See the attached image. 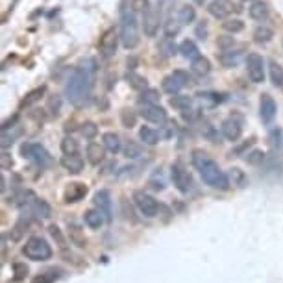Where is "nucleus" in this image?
Returning <instances> with one entry per match:
<instances>
[{
  "label": "nucleus",
  "mask_w": 283,
  "mask_h": 283,
  "mask_svg": "<svg viewBox=\"0 0 283 283\" xmlns=\"http://www.w3.org/2000/svg\"><path fill=\"white\" fill-rule=\"evenodd\" d=\"M102 145L106 146L107 152L111 154H119L120 148H122V143H120V137L115 132H107L102 135Z\"/></svg>",
  "instance_id": "obj_19"
},
{
  "label": "nucleus",
  "mask_w": 283,
  "mask_h": 283,
  "mask_svg": "<svg viewBox=\"0 0 283 283\" xmlns=\"http://www.w3.org/2000/svg\"><path fill=\"white\" fill-rule=\"evenodd\" d=\"M195 4H198V6H204V4H206V0H195Z\"/></svg>",
  "instance_id": "obj_56"
},
{
  "label": "nucleus",
  "mask_w": 283,
  "mask_h": 283,
  "mask_svg": "<svg viewBox=\"0 0 283 283\" xmlns=\"http://www.w3.org/2000/svg\"><path fill=\"white\" fill-rule=\"evenodd\" d=\"M178 19L182 20V24H189V22H195V19H196V9H195L193 6L185 4V6L180 7V11H178Z\"/></svg>",
  "instance_id": "obj_32"
},
{
  "label": "nucleus",
  "mask_w": 283,
  "mask_h": 283,
  "mask_svg": "<svg viewBox=\"0 0 283 283\" xmlns=\"http://www.w3.org/2000/svg\"><path fill=\"white\" fill-rule=\"evenodd\" d=\"M180 52H182V56L185 59H196V57L200 56V50H198V46H196L195 41H191V39H185L180 43Z\"/></svg>",
  "instance_id": "obj_25"
},
{
  "label": "nucleus",
  "mask_w": 283,
  "mask_h": 283,
  "mask_svg": "<svg viewBox=\"0 0 283 283\" xmlns=\"http://www.w3.org/2000/svg\"><path fill=\"white\" fill-rule=\"evenodd\" d=\"M61 167L65 170L72 172V174H78L83 169V159L78 154H65L61 157Z\"/></svg>",
  "instance_id": "obj_15"
},
{
  "label": "nucleus",
  "mask_w": 283,
  "mask_h": 283,
  "mask_svg": "<svg viewBox=\"0 0 283 283\" xmlns=\"http://www.w3.org/2000/svg\"><path fill=\"white\" fill-rule=\"evenodd\" d=\"M22 254L31 261H46L52 256V248L41 237H30L26 241V245L22 246Z\"/></svg>",
  "instance_id": "obj_4"
},
{
  "label": "nucleus",
  "mask_w": 283,
  "mask_h": 283,
  "mask_svg": "<svg viewBox=\"0 0 283 283\" xmlns=\"http://www.w3.org/2000/svg\"><path fill=\"white\" fill-rule=\"evenodd\" d=\"M269 72H271L272 85L278 89H283V67L282 65L276 61H271V65H269Z\"/></svg>",
  "instance_id": "obj_28"
},
{
  "label": "nucleus",
  "mask_w": 283,
  "mask_h": 283,
  "mask_svg": "<svg viewBox=\"0 0 283 283\" xmlns=\"http://www.w3.org/2000/svg\"><path fill=\"white\" fill-rule=\"evenodd\" d=\"M94 206L106 215V219H109V215H111V196H109L107 191H98L94 195Z\"/></svg>",
  "instance_id": "obj_16"
},
{
  "label": "nucleus",
  "mask_w": 283,
  "mask_h": 283,
  "mask_svg": "<svg viewBox=\"0 0 283 283\" xmlns=\"http://www.w3.org/2000/svg\"><path fill=\"white\" fill-rule=\"evenodd\" d=\"M193 165L195 169L200 172L202 180L208 183L209 187L226 191L230 187V180L224 174V170L220 169L219 163L213 157H209L204 150H195L193 152Z\"/></svg>",
  "instance_id": "obj_2"
},
{
  "label": "nucleus",
  "mask_w": 283,
  "mask_h": 283,
  "mask_svg": "<svg viewBox=\"0 0 283 283\" xmlns=\"http://www.w3.org/2000/svg\"><path fill=\"white\" fill-rule=\"evenodd\" d=\"M20 154H22V157L30 159L31 163L39 165L41 169L46 167V165H50L52 161L48 150L44 146L39 145V143H24V145L20 146Z\"/></svg>",
  "instance_id": "obj_5"
},
{
  "label": "nucleus",
  "mask_w": 283,
  "mask_h": 283,
  "mask_svg": "<svg viewBox=\"0 0 283 283\" xmlns=\"http://www.w3.org/2000/svg\"><path fill=\"white\" fill-rule=\"evenodd\" d=\"M278 113V106L276 100L272 98L271 94H261V100H259V115H261V120L265 124H272L274 119H276Z\"/></svg>",
  "instance_id": "obj_11"
},
{
  "label": "nucleus",
  "mask_w": 283,
  "mask_h": 283,
  "mask_svg": "<svg viewBox=\"0 0 283 283\" xmlns=\"http://www.w3.org/2000/svg\"><path fill=\"white\" fill-rule=\"evenodd\" d=\"M104 156H106V146L100 145V143H89L87 145V159L89 163L98 165L104 161Z\"/></svg>",
  "instance_id": "obj_17"
},
{
  "label": "nucleus",
  "mask_w": 283,
  "mask_h": 283,
  "mask_svg": "<svg viewBox=\"0 0 283 283\" xmlns=\"http://www.w3.org/2000/svg\"><path fill=\"white\" fill-rule=\"evenodd\" d=\"M13 165V161H9V156L7 154H2V169L6 170V169H9Z\"/></svg>",
  "instance_id": "obj_55"
},
{
  "label": "nucleus",
  "mask_w": 283,
  "mask_h": 283,
  "mask_svg": "<svg viewBox=\"0 0 283 283\" xmlns=\"http://www.w3.org/2000/svg\"><path fill=\"white\" fill-rule=\"evenodd\" d=\"M141 102H146V104H157L159 102V93H157L156 89H146L143 91V98Z\"/></svg>",
  "instance_id": "obj_44"
},
{
  "label": "nucleus",
  "mask_w": 283,
  "mask_h": 283,
  "mask_svg": "<svg viewBox=\"0 0 283 283\" xmlns=\"http://www.w3.org/2000/svg\"><path fill=\"white\" fill-rule=\"evenodd\" d=\"M170 106L183 111V109H189V107L193 106V98L187 96V94H172V98H170Z\"/></svg>",
  "instance_id": "obj_31"
},
{
  "label": "nucleus",
  "mask_w": 283,
  "mask_h": 283,
  "mask_svg": "<svg viewBox=\"0 0 283 283\" xmlns=\"http://www.w3.org/2000/svg\"><path fill=\"white\" fill-rule=\"evenodd\" d=\"M180 30H182V20L178 19H169L167 22H165V35L167 37H176L178 33H180Z\"/></svg>",
  "instance_id": "obj_36"
},
{
  "label": "nucleus",
  "mask_w": 283,
  "mask_h": 283,
  "mask_svg": "<svg viewBox=\"0 0 283 283\" xmlns=\"http://www.w3.org/2000/svg\"><path fill=\"white\" fill-rule=\"evenodd\" d=\"M272 37H274V31L269 26L261 24L254 30V41L258 44H269L272 41Z\"/></svg>",
  "instance_id": "obj_24"
},
{
  "label": "nucleus",
  "mask_w": 283,
  "mask_h": 283,
  "mask_svg": "<svg viewBox=\"0 0 283 283\" xmlns=\"http://www.w3.org/2000/svg\"><path fill=\"white\" fill-rule=\"evenodd\" d=\"M94 61L91 67L80 65L72 70L69 82L65 85V94L72 106L83 107L91 98V89H93V80H94Z\"/></svg>",
  "instance_id": "obj_1"
},
{
  "label": "nucleus",
  "mask_w": 283,
  "mask_h": 283,
  "mask_svg": "<svg viewBox=\"0 0 283 283\" xmlns=\"http://www.w3.org/2000/svg\"><path fill=\"white\" fill-rule=\"evenodd\" d=\"M61 150L63 154H78V141L72 137H65L61 141Z\"/></svg>",
  "instance_id": "obj_41"
},
{
  "label": "nucleus",
  "mask_w": 283,
  "mask_h": 283,
  "mask_svg": "<svg viewBox=\"0 0 283 283\" xmlns=\"http://www.w3.org/2000/svg\"><path fill=\"white\" fill-rule=\"evenodd\" d=\"M241 59V52L237 50H232V48H228V50H222L219 56V61L222 67H226V69H233V67H237V63Z\"/></svg>",
  "instance_id": "obj_20"
},
{
  "label": "nucleus",
  "mask_w": 283,
  "mask_h": 283,
  "mask_svg": "<svg viewBox=\"0 0 283 283\" xmlns=\"http://www.w3.org/2000/svg\"><path fill=\"white\" fill-rule=\"evenodd\" d=\"M196 35L200 39H206V35H208V28H206V24L204 22H200L198 24V28H196Z\"/></svg>",
  "instance_id": "obj_54"
},
{
  "label": "nucleus",
  "mask_w": 283,
  "mask_h": 283,
  "mask_svg": "<svg viewBox=\"0 0 283 283\" xmlns=\"http://www.w3.org/2000/svg\"><path fill=\"white\" fill-rule=\"evenodd\" d=\"M87 195V187L80 182H74V183H69L67 189H65V202L67 204H74V202H80L83 196Z\"/></svg>",
  "instance_id": "obj_13"
},
{
  "label": "nucleus",
  "mask_w": 283,
  "mask_h": 283,
  "mask_svg": "<svg viewBox=\"0 0 283 283\" xmlns=\"http://www.w3.org/2000/svg\"><path fill=\"white\" fill-rule=\"evenodd\" d=\"M124 156L128 157V159H137V157L143 156V148H141V145H137V143L128 141V145L124 146Z\"/></svg>",
  "instance_id": "obj_37"
},
{
  "label": "nucleus",
  "mask_w": 283,
  "mask_h": 283,
  "mask_svg": "<svg viewBox=\"0 0 283 283\" xmlns=\"http://www.w3.org/2000/svg\"><path fill=\"white\" fill-rule=\"evenodd\" d=\"M56 278H57V271H56V269H52V271L43 272V274L35 276L33 280H31V283H52Z\"/></svg>",
  "instance_id": "obj_42"
},
{
  "label": "nucleus",
  "mask_w": 283,
  "mask_h": 283,
  "mask_svg": "<svg viewBox=\"0 0 283 283\" xmlns=\"http://www.w3.org/2000/svg\"><path fill=\"white\" fill-rule=\"evenodd\" d=\"M261 159H263V152H259V150L252 152L250 156H248V161H250V163H259Z\"/></svg>",
  "instance_id": "obj_53"
},
{
  "label": "nucleus",
  "mask_w": 283,
  "mask_h": 283,
  "mask_svg": "<svg viewBox=\"0 0 283 283\" xmlns=\"http://www.w3.org/2000/svg\"><path fill=\"white\" fill-rule=\"evenodd\" d=\"M43 93H44V87L35 89V91H31V93L28 94V96H26L24 100H22V106H31V104H35L37 100H41Z\"/></svg>",
  "instance_id": "obj_43"
},
{
  "label": "nucleus",
  "mask_w": 283,
  "mask_h": 283,
  "mask_svg": "<svg viewBox=\"0 0 283 283\" xmlns=\"http://www.w3.org/2000/svg\"><path fill=\"white\" fill-rule=\"evenodd\" d=\"M59 109H61V100H59V96H50L48 98V111L52 115H57L59 113Z\"/></svg>",
  "instance_id": "obj_47"
},
{
  "label": "nucleus",
  "mask_w": 283,
  "mask_h": 283,
  "mask_svg": "<svg viewBox=\"0 0 283 283\" xmlns=\"http://www.w3.org/2000/svg\"><path fill=\"white\" fill-rule=\"evenodd\" d=\"M209 13L213 15L215 19H226L228 13L232 11V7L230 4H224V2H220V0H213L211 4H209Z\"/></svg>",
  "instance_id": "obj_26"
},
{
  "label": "nucleus",
  "mask_w": 283,
  "mask_h": 283,
  "mask_svg": "<svg viewBox=\"0 0 283 283\" xmlns=\"http://www.w3.org/2000/svg\"><path fill=\"white\" fill-rule=\"evenodd\" d=\"M222 28L226 31H230V33H239V31L245 30V22L241 19H224Z\"/></svg>",
  "instance_id": "obj_35"
},
{
  "label": "nucleus",
  "mask_w": 283,
  "mask_h": 283,
  "mask_svg": "<svg viewBox=\"0 0 283 283\" xmlns=\"http://www.w3.org/2000/svg\"><path fill=\"white\" fill-rule=\"evenodd\" d=\"M271 145L274 146V148H278V150H282L283 148V130L282 128H274L271 132Z\"/></svg>",
  "instance_id": "obj_40"
},
{
  "label": "nucleus",
  "mask_w": 283,
  "mask_h": 283,
  "mask_svg": "<svg viewBox=\"0 0 283 283\" xmlns=\"http://www.w3.org/2000/svg\"><path fill=\"white\" fill-rule=\"evenodd\" d=\"M120 120H122V124H124L126 128H133V126H135V120H137V117H135V113H133L132 109L124 107V109L120 111Z\"/></svg>",
  "instance_id": "obj_39"
},
{
  "label": "nucleus",
  "mask_w": 283,
  "mask_h": 283,
  "mask_svg": "<svg viewBox=\"0 0 283 283\" xmlns=\"http://www.w3.org/2000/svg\"><path fill=\"white\" fill-rule=\"evenodd\" d=\"M161 87H163L165 93L178 94L183 89V83L180 82V80H178L174 74H170V76H167V78H163V82H161Z\"/></svg>",
  "instance_id": "obj_27"
},
{
  "label": "nucleus",
  "mask_w": 283,
  "mask_h": 283,
  "mask_svg": "<svg viewBox=\"0 0 283 283\" xmlns=\"http://www.w3.org/2000/svg\"><path fill=\"white\" fill-rule=\"evenodd\" d=\"M28 206H30V209L33 211V215H37V217H41V219L50 217V206H48L43 198H35V196H33Z\"/></svg>",
  "instance_id": "obj_22"
},
{
  "label": "nucleus",
  "mask_w": 283,
  "mask_h": 283,
  "mask_svg": "<svg viewBox=\"0 0 283 283\" xmlns=\"http://www.w3.org/2000/svg\"><path fill=\"white\" fill-rule=\"evenodd\" d=\"M69 235H70V241H72L76 246L83 248V246L87 245V239L83 237V233H82V230H80V226H76V224H69Z\"/></svg>",
  "instance_id": "obj_33"
},
{
  "label": "nucleus",
  "mask_w": 283,
  "mask_h": 283,
  "mask_svg": "<svg viewBox=\"0 0 283 283\" xmlns=\"http://www.w3.org/2000/svg\"><path fill=\"white\" fill-rule=\"evenodd\" d=\"M13 271H15V280H22V278L28 274V267L20 263H15L13 265Z\"/></svg>",
  "instance_id": "obj_49"
},
{
  "label": "nucleus",
  "mask_w": 283,
  "mask_h": 283,
  "mask_svg": "<svg viewBox=\"0 0 283 283\" xmlns=\"http://www.w3.org/2000/svg\"><path fill=\"white\" fill-rule=\"evenodd\" d=\"M172 74L176 76L178 80H180V82L183 83V87H185V85H191V83H193V78H191V74H189L187 70H182V69H178V70H174V72H172Z\"/></svg>",
  "instance_id": "obj_46"
},
{
  "label": "nucleus",
  "mask_w": 283,
  "mask_h": 283,
  "mask_svg": "<svg viewBox=\"0 0 283 283\" xmlns=\"http://www.w3.org/2000/svg\"><path fill=\"white\" fill-rule=\"evenodd\" d=\"M157 50L161 52L165 57H170V56H174L176 52H180V46H176V43L172 41V37H163L159 41V44H157Z\"/></svg>",
  "instance_id": "obj_30"
},
{
  "label": "nucleus",
  "mask_w": 283,
  "mask_h": 283,
  "mask_svg": "<svg viewBox=\"0 0 283 283\" xmlns=\"http://www.w3.org/2000/svg\"><path fill=\"white\" fill-rule=\"evenodd\" d=\"M139 139L145 143V145H157L159 143V133L150 128V126H143L141 130H139Z\"/></svg>",
  "instance_id": "obj_29"
},
{
  "label": "nucleus",
  "mask_w": 283,
  "mask_h": 283,
  "mask_svg": "<svg viewBox=\"0 0 283 283\" xmlns=\"http://www.w3.org/2000/svg\"><path fill=\"white\" fill-rule=\"evenodd\" d=\"M248 13L254 20H265L269 17V6L265 4L263 0H254L252 6L248 7Z\"/></svg>",
  "instance_id": "obj_21"
},
{
  "label": "nucleus",
  "mask_w": 283,
  "mask_h": 283,
  "mask_svg": "<svg viewBox=\"0 0 283 283\" xmlns=\"http://www.w3.org/2000/svg\"><path fill=\"white\" fill-rule=\"evenodd\" d=\"M159 11H157L156 7H148L145 13H143V31H145V35L148 37H154L159 30Z\"/></svg>",
  "instance_id": "obj_12"
},
{
  "label": "nucleus",
  "mask_w": 283,
  "mask_h": 283,
  "mask_svg": "<svg viewBox=\"0 0 283 283\" xmlns=\"http://www.w3.org/2000/svg\"><path fill=\"white\" fill-rule=\"evenodd\" d=\"M232 178H233V180H235L237 183H239V187H245L246 176L243 174V170H241V169H232Z\"/></svg>",
  "instance_id": "obj_50"
},
{
  "label": "nucleus",
  "mask_w": 283,
  "mask_h": 283,
  "mask_svg": "<svg viewBox=\"0 0 283 283\" xmlns=\"http://www.w3.org/2000/svg\"><path fill=\"white\" fill-rule=\"evenodd\" d=\"M80 133H82L85 139H94L96 133H98V126L94 124V122H91V120H87V122H83V124L80 126Z\"/></svg>",
  "instance_id": "obj_38"
},
{
  "label": "nucleus",
  "mask_w": 283,
  "mask_h": 283,
  "mask_svg": "<svg viewBox=\"0 0 283 283\" xmlns=\"http://www.w3.org/2000/svg\"><path fill=\"white\" fill-rule=\"evenodd\" d=\"M150 7V2L148 0H132V11H143Z\"/></svg>",
  "instance_id": "obj_48"
},
{
  "label": "nucleus",
  "mask_w": 283,
  "mask_h": 283,
  "mask_svg": "<svg viewBox=\"0 0 283 283\" xmlns=\"http://www.w3.org/2000/svg\"><path fill=\"white\" fill-rule=\"evenodd\" d=\"M126 78H128V83H130L133 89H137V91H146V89H148L146 78H143V76L135 74V72H128Z\"/></svg>",
  "instance_id": "obj_34"
},
{
  "label": "nucleus",
  "mask_w": 283,
  "mask_h": 283,
  "mask_svg": "<svg viewBox=\"0 0 283 283\" xmlns=\"http://www.w3.org/2000/svg\"><path fill=\"white\" fill-rule=\"evenodd\" d=\"M83 219H85V224H87L91 230H98V228L104 224L106 215L102 213L100 209H89V211H85Z\"/></svg>",
  "instance_id": "obj_18"
},
{
  "label": "nucleus",
  "mask_w": 283,
  "mask_h": 283,
  "mask_svg": "<svg viewBox=\"0 0 283 283\" xmlns=\"http://www.w3.org/2000/svg\"><path fill=\"white\" fill-rule=\"evenodd\" d=\"M141 117L152 124H159L163 126L167 122V113L161 106L157 104H146V102H141Z\"/></svg>",
  "instance_id": "obj_10"
},
{
  "label": "nucleus",
  "mask_w": 283,
  "mask_h": 283,
  "mask_svg": "<svg viewBox=\"0 0 283 283\" xmlns=\"http://www.w3.org/2000/svg\"><path fill=\"white\" fill-rule=\"evenodd\" d=\"M120 41V31L115 30V28H107L100 37V43H98V50L104 57H111L115 56L117 52V46H119Z\"/></svg>",
  "instance_id": "obj_8"
},
{
  "label": "nucleus",
  "mask_w": 283,
  "mask_h": 283,
  "mask_svg": "<svg viewBox=\"0 0 283 283\" xmlns=\"http://www.w3.org/2000/svg\"><path fill=\"white\" fill-rule=\"evenodd\" d=\"M222 135L228 139V141H237L243 133V126L237 119H226L222 122Z\"/></svg>",
  "instance_id": "obj_14"
},
{
  "label": "nucleus",
  "mask_w": 283,
  "mask_h": 283,
  "mask_svg": "<svg viewBox=\"0 0 283 283\" xmlns=\"http://www.w3.org/2000/svg\"><path fill=\"white\" fill-rule=\"evenodd\" d=\"M246 70L252 83H263L265 82V59L259 56L258 52H252L246 57Z\"/></svg>",
  "instance_id": "obj_6"
},
{
  "label": "nucleus",
  "mask_w": 283,
  "mask_h": 283,
  "mask_svg": "<svg viewBox=\"0 0 283 283\" xmlns=\"http://www.w3.org/2000/svg\"><path fill=\"white\" fill-rule=\"evenodd\" d=\"M191 69H193V72L198 76H208L209 72H211V61H209L208 57L198 56L196 59H193Z\"/></svg>",
  "instance_id": "obj_23"
},
{
  "label": "nucleus",
  "mask_w": 283,
  "mask_h": 283,
  "mask_svg": "<svg viewBox=\"0 0 283 283\" xmlns=\"http://www.w3.org/2000/svg\"><path fill=\"white\" fill-rule=\"evenodd\" d=\"M133 202H135V206H137L139 211L145 215V217H148V219L156 217L157 211H159V204H157V200L154 198V196L146 195L145 191H137V193L133 195Z\"/></svg>",
  "instance_id": "obj_9"
},
{
  "label": "nucleus",
  "mask_w": 283,
  "mask_h": 283,
  "mask_svg": "<svg viewBox=\"0 0 283 283\" xmlns=\"http://www.w3.org/2000/svg\"><path fill=\"white\" fill-rule=\"evenodd\" d=\"M198 111H196V109H193V107H189V109H183L182 111V117L185 120H187V122H193V120H196L198 119Z\"/></svg>",
  "instance_id": "obj_51"
},
{
  "label": "nucleus",
  "mask_w": 283,
  "mask_h": 283,
  "mask_svg": "<svg viewBox=\"0 0 283 283\" xmlns=\"http://www.w3.org/2000/svg\"><path fill=\"white\" fill-rule=\"evenodd\" d=\"M170 174H172V182H174L176 189L182 195H189L193 191V178H191L189 170L182 163L172 165V172Z\"/></svg>",
  "instance_id": "obj_7"
},
{
  "label": "nucleus",
  "mask_w": 283,
  "mask_h": 283,
  "mask_svg": "<svg viewBox=\"0 0 283 283\" xmlns=\"http://www.w3.org/2000/svg\"><path fill=\"white\" fill-rule=\"evenodd\" d=\"M220 2H224V4H230V6H232V0H220Z\"/></svg>",
  "instance_id": "obj_57"
},
{
  "label": "nucleus",
  "mask_w": 283,
  "mask_h": 283,
  "mask_svg": "<svg viewBox=\"0 0 283 283\" xmlns=\"http://www.w3.org/2000/svg\"><path fill=\"white\" fill-rule=\"evenodd\" d=\"M50 235L57 241V243H59V246H61V248L65 246V239H63L61 232H59V228H57L56 224H54V226H50Z\"/></svg>",
  "instance_id": "obj_52"
},
{
  "label": "nucleus",
  "mask_w": 283,
  "mask_h": 283,
  "mask_svg": "<svg viewBox=\"0 0 283 283\" xmlns=\"http://www.w3.org/2000/svg\"><path fill=\"white\" fill-rule=\"evenodd\" d=\"M120 43L124 44V48L133 50L139 44V24L135 11H122L120 13Z\"/></svg>",
  "instance_id": "obj_3"
},
{
  "label": "nucleus",
  "mask_w": 283,
  "mask_h": 283,
  "mask_svg": "<svg viewBox=\"0 0 283 283\" xmlns=\"http://www.w3.org/2000/svg\"><path fill=\"white\" fill-rule=\"evenodd\" d=\"M196 96H200L202 102H209V104H219V102H222V98H219L222 94H217V93H198Z\"/></svg>",
  "instance_id": "obj_45"
}]
</instances>
